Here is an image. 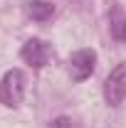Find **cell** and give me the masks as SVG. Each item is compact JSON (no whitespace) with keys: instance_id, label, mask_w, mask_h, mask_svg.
Segmentation results:
<instances>
[{"instance_id":"cell-1","label":"cell","mask_w":126,"mask_h":128,"mask_svg":"<svg viewBox=\"0 0 126 128\" xmlns=\"http://www.w3.org/2000/svg\"><path fill=\"white\" fill-rule=\"evenodd\" d=\"M22 96H25V74L20 69L5 72L0 79V101L8 108H15V106H20Z\"/></svg>"},{"instance_id":"cell-2","label":"cell","mask_w":126,"mask_h":128,"mask_svg":"<svg viewBox=\"0 0 126 128\" xmlns=\"http://www.w3.org/2000/svg\"><path fill=\"white\" fill-rule=\"evenodd\" d=\"M124 98H126V62H121L109 72V76L104 81V101L111 108H116L124 104Z\"/></svg>"},{"instance_id":"cell-3","label":"cell","mask_w":126,"mask_h":128,"mask_svg":"<svg viewBox=\"0 0 126 128\" xmlns=\"http://www.w3.org/2000/svg\"><path fill=\"white\" fill-rule=\"evenodd\" d=\"M49 57H52V47H49L45 40H40V37L27 40L22 44V49H20V59L25 64H30L32 69H42L49 62Z\"/></svg>"},{"instance_id":"cell-4","label":"cell","mask_w":126,"mask_h":128,"mask_svg":"<svg viewBox=\"0 0 126 128\" xmlns=\"http://www.w3.org/2000/svg\"><path fill=\"white\" fill-rule=\"evenodd\" d=\"M96 66V52L94 49H77L69 57V74L74 81H87L94 74Z\"/></svg>"},{"instance_id":"cell-5","label":"cell","mask_w":126,"mask_h":128,"mask_svg":"<svg viewBox=\"0 0 126 128\" xmlns=\"http://www.w3.org/2000/svg\"><path fill=\"white\" fill-rule=\"evenodd\" d=\"M109 32L116 42H126V12L119 5H111L109 10Z\"/></svg>"},{"instance_id":"cell-6","label":"cell","mask_w":126,"mask_h":128,"mask_svg":"<svg viewBox=\"0 0 126 128\" xmlns=\"http://www.w3.org/2000/svg\"><path fill=\"white\" fill-rule=\"evenodd\" d=\"M25 12H27V17L37 20V22H45L54 15V5L47 0H30V2H25Z\"/></svg>"},{"instance_id":"cell-7","label":"cell","mask_w":126,"mask_h":128,"mask_svg":"<svg viewBox=\"0 0 126 128\" xmlns=\"http://www.w3.org/2000/svg\"><path fill=\"white\" fill-rule=\"evenodd\" d=\"M49 128H79V126L69 118V116H57V118L49 123Z\"/></svg>"}]
</instances>
